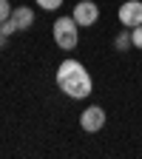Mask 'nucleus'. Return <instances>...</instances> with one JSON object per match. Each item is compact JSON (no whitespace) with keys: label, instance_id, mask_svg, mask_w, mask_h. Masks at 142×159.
<instances>
[{"label":"nucleus","instance_id":"obj_1","mask_svg":"<svg viewBox=\"0 0 142 159\" xmlns=\"http://www.w3.org/2000/svg\"><path fill=\"white\" fill-rule=\"evenodd\" d=\"M54 80H57L60 91H63L66 97H71V99H85L94 91L91 74L85 71L83 63H77V60H63L60 68H57V74H54Z\"/></svg>","mask_w":142,"mask_h":159},{"label":"nucleus","instance_id":"obj_2","mask_svg":"<svg viewBox=\"0 0 142 159\" xmlns=\"http://www.w3.org/2000/svg\"><path fill=\"white\" fill-rule=\"evenodd\" d=\"M54 43H57V48H63V51L77 48L80 34H77V23H74V17H60L57 23H54Z\"/></svg>","mask_w":142,"mask_h":159},{"label":"nucleus","instance_id":"obj_3","mask_svg":"<svg viewBox=\"0 0 142 159\" xmlns=\"http://www.w3.org/2000/svg\"><path fill=\"white\" fill-rule=\"evenodd\" d=\"M119 23L125 29L142 26V0H125V3L119 6Z\"/></svg>","mask_w":142,"mask_h":159},{"label":"nucleus","instance_id":"obj_4","mask_svg":"<svg viewBox=\"0 0 142 159\" xmlns=\"http://www.w3.org/2000/svg\"><path fill=\"white\" fill-rule=\"evenodd\" d=\"M71 17H74L77 26H94L97 20H99V9H97L94 0H83V3L74 6V14Z\"/></svg>","mask_w":142,"mask_h":159},{"label":"nucleus","instance_id":"obj_5","mask_svg":"<svg viewBox=\"0 0 142 159\" xmlns=\"http://www.w3.org/2000/svg\"><path fill=\"white\" fill-rule=\"evenodd\" d=\"M80 125H83V131H88V134H97L105 125V111L99 105H88L83 111V116H80Z\"/></svg>","mask_w":142,"mask_h":159},{"label":"nucleus","instance_id":"obj_6","mask_svg":"<svg viewBox=\"0 0 142 159\" xmlns=\"http://www.w3.org/2000/svg\"><path fill=\"white\" fill-rule=\"evenodd\" d=\"M11 20H14L17 31H29L34 26V11L29 6H17V9H11Z\"/></svg>","mask_w":142,"mask_h":159},{"label":"nucleus","instance_id":"obj_7","mask_svg":"<svg viewBox=\"0 0 142 159\" xmlns=\"http://www.w3.org/2000/svg\"><path fill=\"white\" fill-rule=\"evenodd\" d=\"M114 46L119 48V51H128L134 43H131V29L128 31H122V34H117V40H114Z\"/></svg>","mask_w":142,"mask_h":159},{"label":"nucleus","instance_id":"obj_8","mask_svg":"<svg viewBox=\"0 0 142 159\" xmlns=\"http://www.w3.org/2000/svg\"><path fill=\"white\" fill-rule=\"evenodd\" d=\"M0 31H3L6 37H11V34L17 31V26H14V20H11V17H9V20H3V23H0Z\"/></svg>","mask_w":142,"mask_h":159},{"label":"nucleus","instance_id":"obj_9","mask_svg":"<svg viewBox=\"0 0 142 159\" xmlns=\"http://www.w3.org/2000/svg\"><path fill=\"white\" fill-rule=\"evenodd\" d=\"M34 3H37L40 9H48V11H51V9H60V6H63V0H34Z\"/></svg>","mask_w":142,"mask_h":159},{"label":"nucleus","instance_id":"obj_10","mask_svg":"<svg viewBox=\"0 0 142 159\" xmlns=\"http://www.w3.org/2000/svg\"><path fill=\"white\" fill-rule=\"evenodd\" d=\"M131 43H134V48H142V26L131 29Z\"/></svg>","mask_w":142,"mask_h":159},{"label":"nucleus","instance_id":"obj_11","mask_svg":"<svg viewBox=\"0 0 142 159\" xmlns=\"http://www.w3.org/2000/svg\"><path fill=\"white\" fill-rule=\"evenodd\" d=\"M9 17H11V3H9V0H0V23L9 20Z\"/></svg>","mask_w":142,"mask_h":159},{"label":"nucleus","instance_id":"obj_12","mask_svg":"<svg viewBox=\"0 0 142 159\" xmlns=\"http://www.w3.org/2000/svg\"><path fill=\"white\" fill-rule=\"evenodd\" d=\"M3 40H6V34H3V31H0V48H3Z\"/></svg>","mask_w":142,"mask_h":159}]
</instances>
